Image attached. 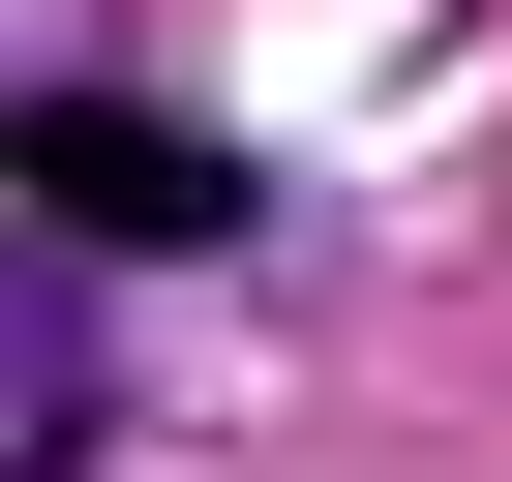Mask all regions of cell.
Masks as SVG:
<instances>
[{
	"label": "cell",
	"mask_w": 512,
	"mask_h": 482,
	"mask_svg": "<svg viewBox=\"0 0 512 482\" xmlns=\"http://www.w3.org/2000/svg\"><path fill=\"white\" fill-rule=\"evenodd\" d=\"M0 151H31V241H241V211H272V181H241L211 121H151V91H31Z\"/></svg>",
	"instance_id": "obj_1"
},
{
	"label": "cell",
	"mask_w": 512,
	"mask_h": 482,
	"mask_svg": "<svg viewBox=\"0 0 512 482\" xmlns=\"http://www.w3.org/2000/svg\"><path fill=\"white\" fill-rule=\"evenodd\" d=\"M121 362H91V241H31V332H0V482H91Z\"/></svg>",
	"instance_id": "obj_2"
}]
</instances>
